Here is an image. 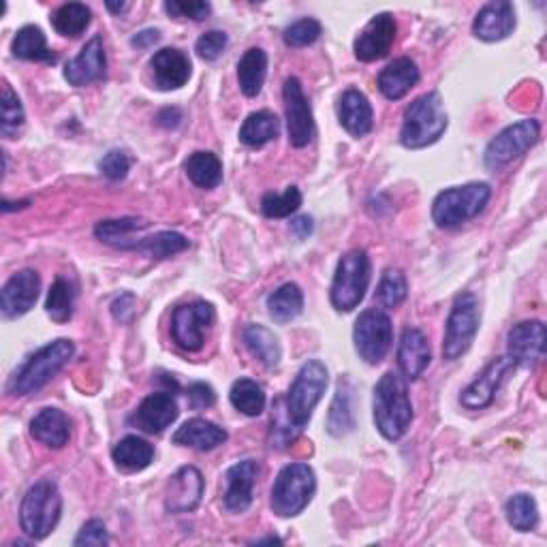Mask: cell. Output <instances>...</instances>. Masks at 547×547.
Segmentation results:
<instances>
[{
  "mask_svg": "<svg viewBox=\"0 0 547 547\" xmlns=\"http://www.w3.org/2000/svg\"><path fill=\"white\" fill-rule=\"evenodd\" d=\"M351 385L347 381H340L336 396L332 402L330 415H327V432L332 436H345L353 432L355 428V415H353V396H351Z\"/></svg>",
  "mask_w": 547,
  "mask_h": 547,
  "instance_id": "8d00e7d4",
  "label": "cell"
},
{
  "mask_svg": "<svg viewBox=\"0 0 547 547\" xmlns=\"http://www.w3.org/2000/svg\"><path fill=\"white\" fill-rule=\"evenodd\" d=\"M150 69L154 75V84L159 90H178L182 88L191 77V60L184 52L176 48L159 50L152 60Z\"/></svg>",
  "mask_w": 547,
  "mask_h": 547,
  "instance_id": "603a6c76",
  "label": "cell"
},
{
  "mask_svg": "<svg viewBox=\"0 0 547 547\" xmlns=\"http://www.w3.org/2000/svg\"><path fill=\"white\" fill-rule=\"evenodd\" d=\"M182 120V112L178 107H167L163 109V112L159 114V124H163V127H178Z\"/></svg>",
  "mask_w": 547,
  "mask_h": 547,
  "instance_id": "9f6ffc18",
  "label": "cell"
},
{
  "mask_svg": "<svg viewBox=\"0 0 547 547\" xmlns=\"http://www.w3.org/2000/svg\"><path fill=\"white\" fill-rule=\"evenodd\" d=\"M374 426L387 441H398L409 432L413 421V404L406 389V379L398 372H385L374 385L372 398Z\"/></svg>",
  "mask_w": 547,
  "mask_h": 547,
  "instance_id": "6da1fadb",
  "label": "cell"
},
{
  "mask_svg": "<svg viewBox=\"0 0 547 547\" xmlns=\"http://www.w3.org/2000/svg\"><path fill=\"white\" fill-rule=\"evenodd\" d=\"M186 396H189V404L195 411L210 409V406H214L216 402V392L208 383H193L189 387V392H186Z\"/></svg>",
  "mask_w": 547,
  "mask_h": 547,
  "instance_id": "816d5d0a",
  "label": "cell"
},
{
  "mask_svg": "<svg viewBox=\"0 0 547 547\" xmlns=\"http://www.w3.org/2000/svg\"><path fill=\"white\" fill-rule=\"evenodd\" d=\"M353 342L357 355L362 357L366 364H381L394 342V325L387 312L381 308L364 310L355 321Z\"/></svg>",
  "mask_w": 547,
  "mask_h": 547,
  "instance_id": "30bf717a",
  "label": "cell"
},
{
  "mask_svg": "<svg viewBox=\"0 0 547 547\" xmlns=\"http://www.w3.org/2000/svg\"><path fill=\"white\" fill-rule=\"evenodd\" d=\"M302 206V193L298 186H289L285 193H268L261 199V212L268 218H287Z\"/></svg>",
  "mask_w": 547,
  "mask_h": 547,
  "instance_id": "f6af8a7d",
  "label": "cell"
},
{
  "mask_svg": "<svg viewBox=\"0 0 547 547\" xmlns=\"http://www.w3.org/2000/svg\"><path fill=\"white\" fill-rule=\"evenodd\" d=\"M283 99L289 144L293 148H304L312 142V137H315V118H312L310 103L304 95V88L298 77H289L285 82Z\"/></svg>",
  "mask_w": 547,
  "mask_h": 547,
  "instance_id": "4fadbf2b",
  "label": "cell"
},
{
  "mask_svg": "<svg viewBox=\"0 0 547 547\" xmlns=\"http://www.w3.org/2000/svg\"><path fill=\"white\" fill-rule=\"evenodd\" d=\"M11 52L15 58L30 62H56V54L48 48L43 30L39 26H24L13 37Z\"/></svg>",
  "mask_w": 547,
  "mask_h": 547,
  "instance_id": "d6a6232c",
  "label": "cell"
},
{
  "mask_svg": "<svg viewBox=\"0 0 547 547\" xmlns=\"http://www.w3.org/2000/svg\"><path fill=\"white\" fill-rule=\"evenodd\" d=\"M291 231H293V236L295 238H308L310 233H312V218L310 216H300V218H295V221L291 223Z\"/></svg>",
  "mask_w": 547,
  "mask_h": 547,
  "instance_id": "11a10c76",
  "label": "cell"
},
{
  "mask_svg": "<svg viewBox=\"0 0 547 547\" xmlns=\"http://www.w3.org/2000/svg\"><path fill=\"white\" fill-rule=\"evenodd\" d=\"M214 306L208 302L180 304L171 315V338L186 353L203 349V334L214 323Z\"/></svg>",
  "mask_w": 547,
  "mask_h": 547,
  "instance_id": "7c38bea8",
  "label": "cell"
},
{
  "mask_svg": "<svg viewBox=\"0 0 547 547\" xmlns=\"http://www.w3.org/2000/svg\"><path fill=\"white\" fill-rule=\"evenodd\" d=\"M109 543L105 524L101 520H90L82 526L80 535L75 537L73 545L75 547H84V545H92V547H105Z\"/></svg>",
  "mask_w": 547,
  "mask_h": 547,
  "instance_id": "f907efd6",
  "label": "cell"
},
{
  "mask_svg": "<svg viewBox=\"0 0 547 547\" xmlns=\"http://www.w3.org/2000/svg\"><path fill=\"white\" fill-rule=\"evenodd\" d=\"M419 77L421 75L415 60L402 56V58H396L394 62H389V65L379 73L377 84L385 99L400 101L417 86Z\"/></svg>",
  "mask_w": 547,
  "mask_h": 547,
  "instance_id": "484cf974",
  "label": "cell"
},
{
  "mask_svg": "<svg viewBox=\"0 0 547 547\" xmlns=\"http://www.w3.org/2000/svg\"><path fill=\"white\" fill-rule=\"evenodd\" d=\"M242 338H244V345L250 351V355L257 357L265 368H276L280 364L283 349H280L278 338L274 336V332L268 330V327L255 325V323L248 325V327H244Z\"/></svg>",
  "mask_w": 547,
  "mask_h": 547,
  "instance_id": "f546056e",
  "label": "cell"
},
{
  "mask_svg": "<svg viewBox=\"0 0 547 547\" xmlns=\"http://www.w3.org/2000/svg\"><path fill=\"white\" fill-rule=\"evenodd\" d=\"M278 131L280 122L276 114L268 112V109H261V112H253L244 120L240 129V142L248 148H263L278 137Z\"/></svg>",
  "mask_w": 547,
  "mask_h": 547,
  "instance_id": "836d02e7",
  "label": "cell"
},
{
  "mask_svg": "<svg viewBox=\"0 0 547 547\" xmlns=\"http://www.w3.org/2000/svg\"><path fill=\"white\" fill-rule=\"evenodd\" d=\"M481 323V310L479 300L475 293L464 291L456 300H453L449 319L445 325V338H443V357L453 362V359L462 357L475 342V336L479 332Z\"/></svg>",
  "mask_w": 547,
  "mask_h": 547,
  "instance_id": "9c48e42d",
  "label": "cell"
},
{
  "mask_svg": "<svg viewBox=\"0 0 547 547\" xmlns=\"http://www.w3.org/2000/svg\"><path fill=\"white\" fill-rule=\"evenodd\" d=\"M75 291L67 278H56L50 287L48 300H45V310L56 323H67L73 317Z\"/></svg>",
  "mask_w": 547,
  "mask_h": 547,
  "instance_id": "b9f144b4",
  "label": "cell"
},
{
  "mask_svg": "<svg viewBox=\"0 0 547 547\" xmlns=\"http://www.w3.org/2000/svg\"><path fill=\"white\" fill-rule=\"evenodd\" d=\"M135 306H137L135 295L133 293H122L120 298L114 300V304H112V315L120 323H129L135 317Z\"/></svg>",
  "mask_w": 547,
  "mask_h": 547,
  "instance_id": "f5cc1de1",
  "label": "cell"
},
{
  "mask_svg": "<svg viewBox=\"0 0 547 547\" xmlns=\"http://www.w3.org/2000/svg\"><path fill=\"white\" fill-rule=\"evenodd\" d=\"M545 325L543 321H522L511 327L507 336V351L515 366H535L545 355Z\"/></svg>",
  "mask_w": 547,
  "mask_h": 547,
  "instance_id": "ac0fdd59",
  "label": "cell"
},
{
  "mask_svg": "<svg viewBox=\"0 0 547 547\" xmlns=\"http://www.w3.org/2000/svg\"><path fill=\"white\" fill-rule=\"evenodd\" d=\"M30 434L45 447L62 449L71 439L69 417L58 409H43L30 421Z\"/></svg>",
  "mask_w": 547,
  "mask_h": 547,
  "instance_id": "83f0119b",
  "label": "cell"
},
{
  "mask_svg": "<svg viewBox=\"0 0 547 547\" xmlns=\"http://www.w3.org/2000/svg\"><path fill=\"white\" fill-rule=\"evenodd\" d=\"M315 492H317L315 471L302 462L287 464L283 471L278 473L272 486L270 507L278 518H295V515H300L310 505Z\"/></svg>",
  "mask_w": 547,
  "mask_h": 547,
  "instance_id": "8992f818",
  "label": "cell"
},
{
  "mask_svg": "<svg viewBox=\"0 0 547 547\" xmlns=\"http://www.w3.org/2000/svg\"><path fill=\"white\" fill-rule=\"evenodd\" d=\"M229 400L233 409L246 417H257L265 409V392L263 387L253 379H240L231 385Z\"/></svg>",
  "mask_w": 547,
  "mask_h": 547,
  "instance_id": "74e56055",
  "label": "cell"
},
{
  "mask_svg": "<svg viewBox=\"0 0 547 547\" xmlns=\"http://www.w3.org/2000/svg\"><path fill=\"white\" fill-rule=\"evenodd\" d=\"M406 295H409V283H406V276L400 270H387L381 276V283L377 287L374 300H377L381 308L394 310L406 300Z\"/></svg>",
  "mask_w": 547,
  "mask_h": 547,
  "instance_id": "7bdbcfd3",
  "label": "cell"
},
{
  "mask_svg": "<svg viewBox=\"0 0 547 547\" xmlns=\"http://www.w3.org/2000/svg\"><path fill=\"white\" fill-rule=\"evenodd\" d=\"M515 30V9L507 0H496L481 7L473 22V33L477 39L496 43L507 39Z\"/></svg>",
  "mask_w": 547,
  "mask_h": 547,
  "instance_id": "7402d4cb",
  "label": "cell"
},
{
  "mask_svg": "<svg viewBox=\"0 0 547 547\" xmlns=\"http://www.w3.org/2000/svg\"><path fill=\"white\" fill-rule=\"evenodd\" d=\"M99 169H101V174L107 180H114V182L124 180L129 174V169H131L129 154L122 152V150H109L101 159Z\"/></svg>",
  "mask_w": 547,
  "mask_h": 547,
  "instance_id": "7dc6e473",
  "label": "cell"
},
{
  "mask_svg": "<svg viewBox=\"0 0 547 547\" xmlns=\"http://www.w3.org/2000/svg\"><path fill=\"white\" fill-rule=\"evenodd\" d=\"M165 11L174 18H191V20H206L212 13V5L203 3V0H191V3H178V0H171L165 3Z\"/></svg>",
  "mask_w": 547,
  "mask_h": 547,
  "instance_id": "681fc988",
  "label": "cell"
},
{
  "mask_svg": "<svg viewBox=\"0 0 547 547\" xmlns=\"http://www.w3.org/2000/svg\"><path fill=\"white\" fill-rule=\"evenodd\" d=\"M490 197L492 189L486 182H468L445 189L432 203V221L441 229L458 227L486 210Z\"/></svg>",
  "mask_w": 547,
  "mask_h": 547,
  "instance_id": "5b68a950",
  "label": "cell"
},
{
  "mask_svg": "<svg viewBox=\"0 0 547 547\" xmlns=\"http://www.w3.org/2000/svg\"><path fill=\"white\" fill-rule=\"evenodd\" d=\"M186 248H189V240H186L182 233L161 231V233H154V236L150 238L131 240V244L124 250H139V253H146L156 259H167L182 253V250Z\"/></svg>",
  "mask_w": 547,
  "mask_h": 547,
  "instance_id": "d590c367",
  "label": "cell"
},
{
  "mask_svg": "<svg viewBox=\"0 0 547 547\" xmlns=\"http://www.w3.org/2000/svg\"><path fill=\"white\" fill-rule=\"evenodd\" d=\"M268 310H270V317L280 325L298 319L304 310L302 289L295 283H287L280 289H276L268 298Z\"/></svg>",
  "mask_w": 547,
  "mask_h": 547,
  "instance_id": "e575fe53",
  "label": "cell"
},
{
  "mask_svg": "<svg viewBox=\"0 0 547 547\" xmlns=\"http://www.w3.org/2000/svg\"><path fill=\"white\" fill-rule=\"evenodd\" d=\"M148 223L142 221V218H116V221H101L95 227V236L114 248H127L131 242V236L135 231L146 229Z\"/></svg>",
  "mask_w": 547,
  "mask_h": 547,
  "instance_id": "ab89813d",
  "label": "cell"
},
{
  "mask_svg": "<svg viewBox=\"0 0 547 547\" xmlns=\"http://www.w3.org/2000/svg\"><path fill=\"white\" fill-rule=\"evenodd\" d=\"M105 71H107V58H105L103 39L95 35L84 45L80 54L67 62L65 80L75 88H84V86L101 82L105 77Z\"/></svg>",
  "mask_w": 547,
  "mask_h": 547,
  "instance_id": "d6986e66",
  "label": "cell"
},
{
  "mask_svg": "<svg viewBox=\"0 0 547 547\" xmlns=\"http://www.w3.org/2000/svg\"><path fill=\"white\" fill-rule=\"evenodd\" d=\"M507 520L520 533H530L539 524L537 500L524 492L511 496L507 503Z\"/></svg>",
  "mask_w": 547,
  "mask_h": 547,
  "instance_id": "60d3db41",
  "label": "cell"
},
{
  "mask_svg": "<svg viewBox=\"0 0 547 547\" xmlns=\"http://www.w3.org/2000/svg\"><path fill=\"white\" fill-rule=\"evenodd\" d=\"M396 30L398 26L392 13L374 15L353 43L357 60L374 62V60L385 58L396 41Z\"/></svg>",
  "mask_w": 547,
  "mask_h": 547,
  "instance_id": "5bb4252c",
  "label": "cell"
},
{
  "mask_svg": "<svg viewBox=\"0 0 547 547\" xmlns=\"http://www.w3.org/2000/svg\"><path fill=\"white\" fill-rule=\"evenodd\" d=\"M159 39H161L159 30L148 28V30H142V33H137V35L131 39V43L135 45V48H139V50H146V48H152L154 43H159Z\"/></svg>",
  "mask_w": 547,
  "mask_h": 547,
  "instance_id": "db71d44e",
  "label": "cell"
},
{
  "mask_svg": "<svg viewBox=\"0 0 547 547\" xmlns=\"http://www.w3.org/2000/svg\"><path fill=\"white\" fill-rule=\"evenodd\" d=\"M338 120L342 124V129L353 137H364L372 131L374 114L364 92H359L355 88L342 92V97L338 99Z\"/></svg>",
  "mask_w": 547,
  "mask_h": 547,
  "instance_id": "d4e9b609",
  "label": "cell"
},
{
  "mask_svg": "<svg viewBox=\"0 0 547 547\" xmlns=\"http://www.w3.org/2000/svg\"><path fill=\"white\" fill-rule=\"evenodd\" d=\"M447 112L439 92L417 97L404 112L400 144L409 150H421L439 142L447 131Z\"/></svg>",
  "mask_w": 547,
  "mask_h": 547,
  "instance_id": "7a4b0ae2",
  "label": "cell"
},
{
  "mask_svg": "<svg viewBox=\"0 0 547 547\" xmlns=\"http://www.w3.org/2000/svg\"><path fill=\"white\" fill-rule=\"evenodd\" d=\"M24 107L20 97L15 95L13 88L5 82L3 84V116H0V133L7 139H15L24 129Z\"/></svg>",
  "mask_w": 547,
  "mask_h": 547,
  "instance_id": "ee69618b",
  "label": "cell"
},
{
  "mask_svg": "<svg viewBox=\"0 0 547 547\" xmlns=\"http://www.w3.org/2000/svg\"><path fill=\"white\" fill-rule=\"evenodd\" d=\"M174 445L180 447H191L197 451H212L216 447H221L227 441V432L225 428L212 424L208 419H189L186 424H182L176 434H174Z\"/></svg>",
  "mask_w": 547,
  "mask_h": 547,
  "instance_id": "4316f807",
  "label": "cell"
},
{
  "mask_svg": "<svg viewBox=\"0 0 547 547\" xmlns=\"http://www.w3.org/2000/svg\"><path fill=\"white\" fill-rule=\"evenodd\" d=\"M268 77V54L261 48H250L238 62V82L244 97H257Z\"/></svg>",
  "mask_w": 547,
  "mask_h": 547,
  "instance_id": "4dcf8cb0",
  "label": "cell"
},
{
  "mask_svg": "<svg viewBox=\"0 0 547 547\" xmlns=\"http://www.w3.org/2000/svg\"><path fill=\"white\" fill-rule=\"evenodd\" d=\"M184 171L199 189L212 191L223 182V163L212 152H193L184 161Z\"/></svg>",
  "mask_w": 547,
  "mask_h": 547,
  "instance_id": "1f68e13d",
  "label": "cell"
},
{
  "mask_svg": "<svg viewBox=\"0 0 547 547\" xmlns=\"http://www.w3.org/2000/svg\"><path fill=\"white\" fill-rule=\"evenodd\" d=\"M227 35L223 33V30H210V33L201 35L195 43V52L203 58V60H216L218 56H221L227 48Z\"/></svg>",
  "mask_w": 547,
  "mask_h": 547,
  "instance_id": "c3c4849f",
  "label": "cell"
},
{
  "mask_svg": "<svg viewBox=\"0 0 547 547\" xmlns=\"http://www.w3.org/2000/svg\"><path fill=\"white\" fill-rule=\"evenodd\" d=\"M327 387V368L319 359H310L306 362L298 377L291 383L287 394V417L289 424L295 430H304L312 417V411L317 409Z\"/></svg>",
  "mask_w": 547,
  "mask_h": 547,
  "instance_id": "ba28073f",
  "label": "cell"
},
{
  "mask_svg": "<svg viewBox=\"0 0 547 547\" xmlns=\"http://www.w3.org/2000/svg\"><path fill=\"white\" fill-rule=\"evenodd\" d=\"M62 496L54 481L41 479L30 486L20 505V526L33 541L48 537L60 522Z\"/></svg>",
  "mask_w": 547,
  "mask_h": 547,
  "instance_id": "277c9868",
  "label": "cell"
},
{
  "mask_svg": "<svg viewBox=\"0 0 547 547\" xmlns=\"http://www.w3.org/2000/svg\"><path fill=\"white\" fill-rule=\"evenodd\" d=\"M513 368H515V362L509 355L494 357L492 362L483 368L479 377L464 389L460 396V404L468 411L486 409V406L494 402L496 389L505 381V377Z\"/></svg>",
  "mask_w": 547,
  "mask_h": 547,
  "instance_id": "9a60e30c",
  "label": "cell"
},
{
  "mask_svg": "<svg viewBox=\"0 0 547 547\" xmlns=\"http://www.w3.org/2000/svg\"><path fill=\"white\" fill-rule=\"evenodd\" d=\"M259 477V462L255 460H242L233 464L227 475V490H225V509L231 513H244L250 505H253L255 483Z\"/></svg>",
  "mask_w": 547,
  "mask_h": 547,
  "instance_id": "44dd1931",
  "label": "cell"
},
{
  "mask_svg": "<svg viewBox=\"0 0 547 547\" xmlns=\"http://www.w3.org/2000/svg\"><path fill=\"white\" fill-rule=\"evenodd\" d=\"M323 33L321 24L315 18H302L285 28L283 39L289 48H306V45L315 43Z\"/></svg>",
  "mask_w": 547,
  "mask_h": 547,
  "instance_id": "bcb514c9",
  "label": "cell"
},
{
  "mask_svg": "<svg viewBox=\"0 0 547 547\" xmlns=\"http://www.w3.org/2000/svg\"><path fill=\"white\" fill-rule=\"evenodd\" d=\"M206 490V481L195 466H182L180 471L169 479L165 494V509L169 513H189L195 511Z\"/></svg>",
  "mask_w": 547,
  "mask_h": 547,
  "instance_id": "ffe728a7",
  "label": "cell"
},
{
  "mask_svg": "<svg viewBox=\"0 0 547 547\" xmlns=\"http://www.w3.org/2000/svg\"><path fill=\"white\" fill-rule=\"evenodd\" d=\"M180 409L171 392H156L142 400L137 411L129 417V424L146 434H161L178 419Z\"/></svg>",
  "mask_w": 547,
  "mask_h": 547,
  "instance_id": "2e32d148",
  "label": "cell"
},
{
  "mask_svg": "<svg viewBox=\"0 0 547 547\" xmlns=\"http://www.w3.org/2000/svg\"><path fill=\"white\" fill-rule=\"evenodd\" d=\"M75 347L67 338H58L50 345L39 349L35 355H30L24 366L13 374L9 383L11 396H30L39 392L41 387L48 385L56 374L69 364Z\"/></svg>",
  "mask_w": 547,
  "mask_h": 547,
  "instance_id": "3957f363",
  "label": "cell"
},
{
  "mask_svg": "<svg viewBox=\"0 0 547 547\" xmlns=\"http://www.w3.org/2000/svg\"><path fill=\"white\" fill-rule=\"evenodd\" d=\"M541 124L535 118H526L511 124V127L500 131L483 152V163L490 171H498L520 159L524 152H528L539 142Z\"/></svg>",
  "mask_w": 547,
  "mask_h": 547,
  "instance_id": "8fae6325",
  "label": "cell"
},
{
  "mask_svg": "<svg viewBox=\"0 0 547 547\" xmlns=\"http://www.w3.org/2000/svg\"><path fill=\"white\" fill-rule=\"evenodd\" d=\"M432 351L426 334L417 327H406L400 338L398 347V366L404 374V379L415 381L430 366Z\"/></svg>",
  "mask_w": 547,
  "mask_h": 547,
  "instance_id": "cb8c5ba5",
  "label": "cell"
},
{
  "mask_svg": "<svg viewBox=\"0 0 547 547\" xmlns=\"http://www.w3.org/2000/svg\"><path fill=\"white\" fill-rule=\"evenodd\" d=\"M112 460L122 473H139L154 460V447L139 436H124L114 447Z\"/></svg>",
  "mask_w": 547,
  "mask_h": 547,
  "instance_id": "f1b7e54d",
  "label": "cell"
},
{
  "mask_svg": "<svg viewBox=\"0 0 547 547\" xmlns=\"http://www.w3.org/2000/svg\"><path fill=\"white\" fill-rule=\"evenodd\" d=\"M41 278L35 270H22L13 274L0 291V310L7 319H18L33 308L39 300Z\"/></svg>",
  "mask_w": 547,
  "mask_h": 547,
  "instance_id": "e0dca14e",
  "label": "cell"
},
{
  "mask_svg": "<svg viewBox=\"0 0 547 547\" xmlns=\"http://www.w3.org/2000/svg\"><path fill=\"white\" fill-rule=\"evenodd\" d=\"M129 5L127 3H120V5H114V3H107V9L112 11V13H122L124 9H127Z\"/></svg>",
  "mask_w": 547,
  "mask_h": 547,
  "instance_id": "6f0895ef",
  "label": "cell"
},
{
  "mask_svg": "<svg viewBox=\"0 0 547 547\" xmlns=\"http://www.w3.org/2000/svg\"><path fill=\"white\" fill-rule=\"evenodd\" d=\"M370 287V257L366 250H351L338 261L332 280L330 300L338 312L355 310L366 298Z\"/></svg>",
  "mask_w": 547,
  "mask_h": 547,
  "instance_id": "52a82bcc",
  "label": "cell"
},
{
  "mask_svg": "<svg viewBox=\"0 0 547 547\" xmlns=\"http://www.w3.org/2000/svg\"><path fill=\"white\" fill-rule=\"evenodd\" d=\"M92 11L84 3L62 5L52 18V26L62 37H80L90 26Z\"/></svg>",
  "mask_w": 547,
  "mask_h": 547,
  "instance_id": "f35d334b",
  "label": "cell"
}]
</instances>
